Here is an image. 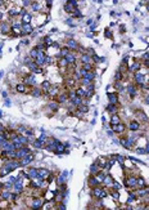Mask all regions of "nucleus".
Instances as JSON below:
<instances>
[{"label": "nucleus", "instance_id": "34", "mask_svg": "<svg viewBox=\"0 0 149 210\" xmlns=\"http://www.w3.org/2000/svg\"><path fill=\"white\" fill-rule=\"evenodd\" d=\"M136 183H137V188H140V187H145V180H144V178H141V177H137Z\"/></svg>", "mask_w": 149, "mask_h": 210}, {"label": "nucleus", "instance_id": "15", "mask_svg": "<svg viewBox=\"0 0 149 210\" xmlns=\"http://www.w3.org/2000/svg\"><path fill=\"white\" fill-rule=\"evenodd\" d=\"M37 173H39L37 178H40V179H46V178L50 175V171L48 170V169H44V168L37 169Z\"/></svg>", "mask_w": 149, "mask_h": 210}, {"label": "nucleus", "instance_id": "45", "mask_svg": "<svg viewBox=\"0 0 149 210\" xmlns=\"http://www.w3.org/2000/svg\"><path fill=\"white\" fill-rule=\"evenodd\" d=\"M3 132H5V126L3 124H0V133H3Z\"/></svg>", "mask_w": 149, "mask_h": 210}, {"label": "nucleus", "instance_id": "41", "mask_svg": "<svg viewBox=\"0 0 149 210\" xmlns=\"http://www.w3.org/2000/svg\"><path fill=\"white\" fill-rule=\"evenodd\" d=\"M111 195H112V197H113L114 200H118V198H120V193H118V192H112Z\"/></svg>", "mask_w": 149, "mask_h": 210}, {"label": "nucleus", "instance_id": "24", "mask_svg": "<svg viewBox=\"0 0 149 210\" xmlns=\"http://www.w3.org/2000/svg\"><path fill=\"white\" fill-rule=\"evenodd\" d=\"M100 170H102V169H100L99 164L95 162V164H93V165H91V168H90V174H91V175H95L96 173H99Z\"/></svg>", "mask_w": 149, "mask_h": 210}, {"label": "nucleus", "instance_id": "27", "mask_svg": "<svg viewBox=\"0 0 149 210\" xmlns=\"http://www.w3.org/2000/svg\"><path fill=\"white\" fill-rule=\"evenodd\" d=\"M118 123H121V117H120V115L118 114L112 115V117H111V125H116V124H118Z\"/></svg>", "mask_w": 149, "mask_h": 210}, {"label": "nucleus", "instance_id": "46", "mask_svg": "<svg viewBox=\"0 0 149 210\" xmlns=\"http://www.w3.org/2000/svg\"><path fill=\"white\" fill-rule=\"evenodd\" d=\"M3 187H4V186H3L1 183H0V193H1V191H3Z\"/></svg>", "mask_w": 149, "mask_h": 210}, {"label": "nucleus", "instance_id": "38", "mask_svg": "<svg viewBox=\"0 0 149 210\" xmlns=\"http://www.w3.org/2000/svg\"><path fill=\"white\" fill-rule=\"evenodd\" d=\"M143 61H149V52H147V53L143 54V57H141V62H143Z\"/></svg>", "mask_w": 149, "mask_h": 210}, {"label": "nucleus", "instance_id": "1", "mask_svg": "<svg viewBox=\"0 0 149 210\" xmlns=\"http://www.w3.org/2000/svg\"><path fill=\"white\" fill-rule=\"evenodd\" d=\"M107 196V191H105L103 187L95 186L91 189V197H94L95 200H102V198H105Z\"/></svg>", "mask_w": 149, "mask_h": 210}, {"label": "nucleus", "instance_id": "9", "mask_svg": "<svg viewBox=\"0 0 149 210\" xmlns=\"http://www.w3.org/2000/svg\"><path fill=\"white\" fill-rule=\"evenodd\" d=\"M33 159H35V155H33L32 152H30L27 156H25L23 159L19 160V162H21V166H26V165H28V164H31L33 161Z\"/></svg>", "mask_w": 149, "mask_h": 210}, {"label": "nucleus", "instance_id": "21", "mask_svg": "<svg viewBox=\"0 0 149 210\" xmlns=\"http://www.w3.org/2000/svg\"><path fill=\"white\" fill-rule=\"evenodd\" d=\"M76 8H77V7H74L73 4H71V3H68V1H67V3L64 4V12H66V13H68V14H72V13H73V10L76 9Z\"/></svg>", "mask_w": 149, "mask_h": 210}, {"label": "nucleus", "instance_id": "26", "mask_svg": "<svg viewBox=\"0 0 149 210\" xmlns=\"http://www.w3.org/2000/svg\"><path fill=\"white\" fill-rule=\"evenodd\" d=\"M113 178L111 177V175H107L105 174V178H104V180H103V183L105 185V187H112V185H113Z\"/></svg>", "mask_w": 149, "mask_h": 210}, {"label": "nucleus", "instance_id": "20", "mask_svg": "<svg viewBox=\"0 0 149 210\" xmlns=\"http://www.w3.org/2000/svg\"><path fill=\"white\" fill-rule=\"evenodd\" d=\"M87 185H89V187H95V186H99L100 183L96 180V178H95V175H91V177H89V179H87Z\"/></svg>", "mask_w": 149, "mask_h": 210}, {"label": "nucleus", "instance_id": "35", "mask_svg": "<svg viewBox=\"0 0 149 210\" xmlns=\"http://www.w3.org/2000/svg\"><path fill=\"white\" fill-rule=\"evenodd\" d=\"M86 79H89V80H91V81H93L94 79H95V72H94V71H89V72L86 74Z\"/></svg>", "mask_w": 149, "mask_h": 210}, {"label": "nucleus", "instance_id": "17", "mask_svg": "<svg viewBox=\"0 0 149 210\" xmlns=\"http://www.w3.org/2000/svg\"><path fill=\"white\" fill-rule=\"evenodd\" d=\"M108 99L111 105H118V94L116 93H108Z\"/></svg>", "mask_w": 149, "mask_h": 210}, {"label": "nucleus", "instance_id": "11", "mask_svg": "<svg viewBox=\"0 0 149 210\" xmlns=\"http://www.w3.org/2000/svg\"><path fill=\"white\" fill-rule=\"evenodd\" d=\"M21 28H22V36L23 35H30V34L33 32V27L31 26V23H22Z\"/></svg>", "mask_w": 149, "mask_h": 210}, {"label": "nucleus", "instance_id": "43", "mask_svg": "<svg viewBox=\"0 0 149 210\" xmlns=\"http://www.w3.org/2000/svg\"><path fill=\"white\" fill-rule=\"evenodd\" d=\"M46 139H48V138H46V136H44V134H42V136L39 138V140H41L42 143H45V142H46Z\"/></svg>", "mask_w": 149, "mask_h": 210}, {"label": "nucleus", "instance_id": "23", "mask_svg": "<svg viewBox=\"0 0 149 210\" xmlns=\"http://www.w3.org/2000/svg\"><path fill=\"white\" fill-rule=\"evenodd\" d=\"M51 85H53V84H51L50 81L45 80V81H42V83H41V87H40V88H41L42 90H44V93H48V92H49V89L51 88Z\"/></svg>", "mask_w": 149, "mask_h": 210}, {"label": "nucleus", "instance_id": "36", "mask_svg": "<svg viewBox=\"0 0 149 210\" xmlns=\"http://www.w3.org/2000/svg\"><path fill=\"white\" fill-rule=\"evenodd\" d=\"M114 157H116V161H118V164H121V165L125 162V157L122 156V155H117V156H114Z\"/></svg>", "mask_w": 149, "mask_h": 210}, {"label": "nucleus", "instance_id": "12", "mask_svg": "<svg viewBox=\"0 0 149 210\" xmlns=\"http://www.w3.org/2000/svg\"><path fill=\"white\" fill-rule=\"evenodd\" d=\"M16 89H17V92H18V93H22V94L31 92V89L28 88V85L25 84V83H18V84H17V87H16Z\"/></svg>", "mask_w": 149, "mask_h": 210}, {"label": "nucleus", "instance_id": "16", "mask_svg": "<svg viewBox=\"0 0 149 210\" xmlns=\"http://www.w3.org/2000/svg\"><path fill=\"white\" fill-rule=\"evenodd\" d=\"M127 128H128V130H131V132H139L141 126H140V123L137 121V120H133V121L128 124Z\"/></svg>", "mask_w": 149, "mask_h": 210}, {"label": "nucleus", "instance_id": "18", "mask_svg": "<svg viewBox=\"0 0 149 210\" xmlns=\"http://www.w3.org/2000/svg\"><path fill=\"white\" fill-rule=\"evenodd\" d=\"M31 94H32L33 97H36V98H39V97H41L42 94H44V90H42L41 88H37V87H33L32 89H31V92H30Z\"/></svg>", "mask_w": 149, "mask_h": 210}, {"label": "nucleus", "instance_id": "32", "mask_svg": "<svg viewBox=\"0 0 149 210\" xmlns=\"http://www.w3.org/2000/svg\"><path fill=\"white\" fill-rule=\"evenodd\" d=\"M64 147H66V146H64V145H62V143L59 142L58 145H57L55 151H54V152H55V154H62V152H64Z\"/></svg>", "mask_w": 149, "mask_h": 210}, {"label": "nucleus", "instance_id": "6", "mask_svg": "<svg viewBox=\"0 0 149 210\" xmlns=\"http://www.w3.org/2000/svg\"><path fill=\"white\" fill-rule=\"evenodd\" d=\"M21 10H22L21 7H18V5H16V4H12L9 8H8V16L13 17V18H17V17H19V14H21Z\"/></svg>", "mask_w": 149, "mask_h": 210}, {"label": "nucleus", "instance_id": "8", "mask_svg": "<svg viewBox=\"0 0 149 210\" xmlns=\"http://www.w3.org/2000/svg\"><path fill=\"white\" fill-rule=\"evenodd\" d=\"M55 101L59 103V105H63V103L66 102H70V99H68V90H64V92H59V94L57 96Z\"/></svg>", "mask_w": 149, "mask_h": 210}, {"label": "nucleus", "instance_id": "37", "mask_svg": "<svg viewBox=\"0 0 149 210\" xmlns=\"http://www.w3.org/2000/svg\"><path fill=\"white\" fill-rule=\"evenodd\" d=\"M12 187H13V182H10V180H9V182H7L4 185V189H9V191H10V189H12Z\"/></svg>", "mask_w": 149, "mask_h": 210}, {"label": "nucleus", "instance_id": "40", "mask_svg": "<svg viewBox=\"0 0 149 210\" xmlns=\"http://www.w3.org/2000/svg\"><path fill=\"white\" fill-rule=\"evenodd\" d=\"M144 102L147 103V105H149V92H147V93L144 94Z\"/></svg>", "mask_w": 149, "mask_h": 210}, {"label": "nucleus", "instance_id": "14", "mask_svg": "<svg viewBox=\"0 0 149 210\" xmlns=\"http://www.w3.org/2000/svg\"><path fill=\"white\" fill-rule=\"evenodd\" d=\"M66 47H67L70 50H74V52H76L77 49H79L80 45H79V43H77L76 40H72V39H71V40H68V41L66 43Z\"/></svg>", "mask_w": 149, "mask_h": 210}, {"label": "nucleus", "instance_id": "33", "mask_svg": "<svg viewBox=\"0 0 149 210\" xmlns=\"http://www.w3.org/2000/svg\"><path fill=\"white\" fill-rule=\"evenodd\" d=\"M37 53H39V50H37V48L35 47V48H32V49L30 50V54H28V56H30L31 58H32L33 61H35V59H36V57H37Z\"/></svg>", "mask_w": 149, "mask_h": 210}, {"label": "nucleus", "instance_id": "19", "mask_svg": "<svg viewBox=\"0 0 149 210\" xmlns=\"http://www.w3.org/2000/svg\"><path fill=\"white\" fill-rule=\"evenodd\" d=\"M48 108L51 111V112H57L59 108V103L57 101H51V102L48 103Z\"/></svg>", "mask_w": 149, "mask_h": 210}, {"label": "nucleus", "instance_id": "13", "mask_svg": "<svg viewBox=\"0 0 149 210\" xmlns=\"http://www.w3.org/2000/svg\"><path fill=\"white\" fill-rule=\"evenodd\" d=\"M136 120L139 123H144L145 124V123H148V116L141 110H137L136 111Z\"/></svg>", "mask_w": 149, "mask_h": 210}, {"label": "nucleus", "instance_id": "7", "mask_svg": "<svg viewBox=\"0 0 149 210\" xmlns=\"http://www.w3.org/2000/svg\"><path fill=\"white\" fill-rule=\"evenodd\" d=\"M30 152H32V151H31V148H28V147H26V146H23V147L16 149V159H17V160L23 159V157L27 156V155L30 154Z\"/></svg>", "mask_w": 149, "mask_h": 210}, {"label": "nucleus", "instance_id": "22", "mask_svg": "<svg viewBox=\"0 0 149 210\" xmlns=\"http://www.w3.org/2000/svg\"><path fill=\"white\" fill-rule=\"evenodd\" d=\"M36 21H37V25L41 26L42 23H45V21H46V14L44 13H39L36 17Z\"/></svg>", "mask_w": 149, "mask_h": 210}, {"label": "nucleus", "instance_id": "2", "mask_svg": "<svg viewBox=\"0 0 149 210\" xmlns=\"http://www.w3.org/2000/svg\"><path fill=\"white\" fill-rule=\"evenodd\" d=\"M126 92H127L128 97H130L131 99H134L137 96V93H139V87H137L134 81L133 83H128V84L126 85Z\"/></svg>", "mask_w": 149, "mask_h": 210}, {"label": "nucleus", "instance_id": "29", "mask_svg": "<svg viewBox=\"0 0 149 210\" xmlns=\"http://www.w3.org/2000/svg\"><path fill=\"white\" fill-rule=\"evenodd\" d=\"M107 111L111 112L112 115H114V114H117V111H118V107H117V105H111L109 103V106L107 107Z\"/></svg>", "mask_w": 149, "mask_h": 210}, {"label": "nucleus", "instance_id": "39", "mask_svg": "<svg viewBox=\"0 0 149 210\" xmlns=\"http://www.w3.org/2000/svg\"><path fill=\"white\" fill-rule=\"evenodd\" d=\"M55 206H57L55 209H59V210H64V209H66V205H64L63 202H61V204H57Z\"/></svg>", "mask_w": 149, "mask_h": 210}, {"label": "nucleus", "instance_id": "5", "mask_svg": "<svg viewBox=\"0 0 149 210\" xmlns=\"http://www.w3.org/2000/svg\"><path fill=\"white\" fill-rule=\"evenodd\" d=\"M136 179H137L136 175H128L127 178H125V186L130 189H136L137 188Z\"/></svg>", "mask_w": 149, "mask_h": 210}, {"label": "nucleus", "instance_id": "28", "mask_svg": "<svg viewBox=\"0 0 149 210\" xmlns=\"http://www.w3.org/2000/svg\"><path fill=\"white\" fill-rule=\"evenodd\" d=\"M66 180H67V173H66V171L58 175V183L59 185H64Z\"/></svg>", "mask_w": 149, "mask_h": 210}, {"label": "nucleus", "instance_id": "31", "mask_svg": "<svg viewBox=\"0 0 149 210\" xmlns=\"http://www.w3.org/2000/svg\"><path fill=\"white\" fill-rule=\"evenodd\" d=\"M94 66L95 63H82L81 67H84L86 71H94Z\"/></svg>", "mask_w": 149, "mask_h": 210}, {"label": "nucleus", "instance_id": "25", "mask_svg": "<svg viewBox=\"0 0 149 210\" xmlns=\"http://www.w3.org/2000/svg\"><path fill=\"white\" fill-rule=\"evenodd\" d=\"M27 175H28V178H30V179H35V178H37V175H39V173H37V169L36 168H31L30 170H28Z\"/></svg>", "mask_w": 149, "mask_h": 210}, {"label": "nucleus", "instance_id": "3", "mask_svg": "<svg viewBox=\"0 0 149 210\" xmlns=\"http://www.w3.org/2000/svg\"><path fill=\"white\" fill-rule=\"evenodd\" d=\"M22 81L25 83V84H27L28 87H35L36 84V77H35V74L33 72H28L22 76Z\"/></svg>", "mask_w": 149, "mask_h": 210}, {"label": "nucleus", "instance_id": "42", "mask_svg": "<svg viewBox=\"0 0 149 210\" xmlns=\"http://www.w3.org/2000/svg\"><path fill=\"white\" fill-rule=\"evenodd\" d=\"M112 187H113V189H120V188H121V186H120L117 182H113V185H112Z\"/></svg>", "mask_w": 149, "mask_h": 210}, {"label": "nucleus", "instance_id": "10", "mask_svg": "<svg viewBox=\"0 0 149 210\" xmlns=\"http://www.w3.org/2000/svg\"><path fill=\"white\" fill-rule=\"evenodd\" d=\"M112 129H113L114 133L122 134V133H125V130H126V125L124 123H118V124H116V125H112Z\"/></svg>", "mask_w": 149, "mask_h": 210}, {"label": "nucleus", "instance_id": "44", "mask_svg": "<svg viewBox=\"0 0 149 210\" xmlns=\"http://www.w3.org/2000/svg\"><path fill=\"white\" fill-rule=\"evenodd\" d=\"M105 36H107V37H109V39L112 37V34H111V31H109V30H107V31H105Z\"/></svg>", "mask_w": 149, "mask_h": 210}, {"label": "nucleus", "instance_id": "30", "mask_svg": "<svg viewBox=\"0 0 149 210\" xmlns=\"http://www.w3.org/2000/svg\"><path fill=\"white\" fill-rule=\"evenodd\" d=\"M70 49H68L67 47H63V48H61V49H59V54H58V57H66L67 56L68 53H70Z\"/></svg>", "mask_w": 149, "mask_h": 210}, {"label": "nucleus", "instance_id": "4", "mask_svg": "<svg viewBox=\"0 0 149 210\" xmlns=\"http://www.w3.org/2000/svg\"><path fill=\"white\" fill-rule=\"evenodd\" d=\"M44 198L39 197V196H35V197H31V204H30V208L31 209H42L44 206Z\"/></svg>", "mask_w": 149, "mask_h": 210}, {"label": "nucleus", "instance_id": "47", "mask_svg": "<svg viewBox=\"0 0 149 210\" xmlns=\"http://www.w3.org/2000/svg\"><path fill=\"white\" fill-rule=\"evenodd\" d=\"M0 177H1V175H0Z\"/></svg>", "mask_w": 149, "mask_h": 210}]
</instances>
